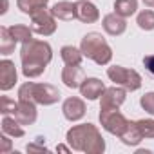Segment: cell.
Segmentation results:
<instances>
[{"mask_svg": "<svg viewBox=\"0 0 154 154\" xmlns=\"http://www.w3.org/2000/svg\"><path fill=\"white\" fill-rule=\"evenodd\" d=\"M20 60H22V72L26 78H38L40 74H44L45 67L53 60V49L47 42L33 38L22 44Z\"/></svg>", "mask_w": 154, "mask_h": 154, "instance_id": "6da1fadb", "label": "cell"}, {"mask_svg": "<svg viewBox=\"0 0 154 154\" xmlns=\"http://www.w3.org/2000/svg\"><path fill=\"white\" fill-rule=\"evenodd\" d=\"M65 140L72 150L85 152V154H102L105 150V140L102 132L93 123H80L67 131Z\"/></svg>", "mask_w": 154, "mask_h": 154, "instance_id": "7a4b0ae2", "label": "cell"}, {"mask_svg": "<svg viewBox=\"0 0 154 154\" xmlns=\"http://www.w3.org/2000/svg\"><path fill=\"white\" fill-rule=\"evenodd\" d=\"M62 98L60 91L51 84H35L26 82L18 89V100L33 102L36 105H53Z\"/></svg>", "mask_w": 154, "mask_h": 154, "instance_id": "3957f363", "label": "cell"}, {"mask_svg": "<svg viewBox=\"0 0 154 154\" xmlns=\"http://www.w3.org/2000/svg\"><path fill=\"white\" fill-rule=\"evenodd\" d=\"M80 51L85 58L93 60L98 65H107L112 60V49L102 33H87L80 42Z\"/></svg>", "mask_w": 154, "mask_h": 154, "instance_id": "277c9868", "label": "cell"}, {"mask_svg": "<svg viewBox=\"0 0 154 154\" xmlns=\"http://www.w3.org/2000/svg\"><path fill=\"white\" fill-rule=\"evenodd\" d=\"M107 76L109 80L114 82L116 85L127 89V91H138L141 87V76L138 71L134 69H127V67H122V65H112L107 69Z\"/></svg>", "mask_w": 154, "mask_h": 154, "instance_id": "5b68a950", "label": "cell"}, {"mask_svg": "<svg viewBox=\"0 0 154 154\" xmlns=\"http://www.w3.org/2000/svg\"><path fill=\"white\" fill-rule=\"evenodd\" d=\"M98 120H100L102 127H103L109 134H114V136H118V138L123 134V131H125L127 125H129V120L120 112V107L100 109Z\"/></svg>", "mask_w": 154, "mask_h": 154, "instance_id": "8992f818", "label": "cell"}, {"mask_svg": "<svg viewBox=\"0 0 154 154\" xmlns=\"http://www.w3.org/2000/svg\"><path fill=\"white\" fill-rule=\"evenodd\" d=\"M31 29L42 36H51L56 31V18L51 9H38L31 15Z\"/></svg>", "mask_w": 154, "mask_h": 154, "instance_id": "52a82bcc", "label": "cell"}, {"mask_svg": "<svg viewBox=\"0 0 154 154\" xmlns=\"http://www.w3.org/2000/svg\"><path fill=\"white\" fill-rule=\"evenodd\" d=\"M62 112H63V118L69 120V122H78L85 116L87 112V107H85V102L82 98H76V96H71L63 102L62 105Z\"/></svg>", "mask_w": 154, "mask_h": 154, "instance_id": "ba28073f", "label": "cell"}, {"mask_svg": "<svg viewBox=\"0 0 154 154\" xmlns=\"http://www.w3.org/2000/svg\"><path fill=\"white\" fill-rule=\"evenodd\" d=\"M100 98H102V100H100V109L120 107V105L125 102V98H127V89L118 87V85H114V87H107V89L102 93Z\"/></svg>", "mask_w": 154, "mask_h": 154, "instance_id": "9c48e42d", "label": "cell"}, {"mask_svg": "<svg viewBox=\"0 0 154 154\" xmlns=\"http://www.w3.org/2000/svg\"><path fill=\"white\" fill-rule=\"evenodd\" d=\"M11 116L17 118L22 125H33L36 122V103L26 102V100H18L17 109H15V112Z\"/></svg>", "mask_w": 154, "mask_h": 154, "instance_id": "30bf717a", "label": "cell"}, {"mask_svg": "<svg viewBox=\"0 0 154 154\" xmlns=\"http://www.w3.org/2000/svg\"><path fill=\"white\" fill-rule=\"evenodd\" d=\"M76 18L84 24H94L100 18V11L91 0H78L76 2Z\"/></svg>", "mask_w": 154, "mask_h": 154, "instance_id": "8fae6325", "label": "cell"}, {"mask_svg": "<svg viewBox=\"0 0 154 154\" xmlns=\"http://www.w3.org/2000/svg\"><path fill=\"white\" fill-rule=\"evenodd\" d=\"M17 80H18V74H17L15 63L11 60H2L0 62V89L2 91L13 89Z\"/></svg>", "mask_w": 154, "mask_h": 154, "instance_id": "7c38bea8", "label": "cell"}, {"mask_svg": "<svg viewBox=\"0 0 154 154\" xmlns=\"http://www.w3.org/2000/svg\"><path fill=\"white\" fill-rule=\"evenodd\" d=\"M85 80L84 69L80 65H65L62 71V82L69 89H80L82 82Z\"/></svg>", "mask_w": 154, "mask_h": 154, "instance_id": "4fadbf2b", "label": "cell"}, {"mask_svg": "<svg viewBox=\"0 0 154 154\" xmlns=\"http://www.w3.org/2000/svg\"><path fill=\"white\" fill-rule=\"evenodd\" d=\"M102 26H103L105 33L111 35V36H120V35H123L125 29H127V22H125V18L120 17V15H116V13H109V15H105L103 20H102Z\"/></svg>", "mask_w": 154, "mask_h": 154, "instance_id": "5bb4252c", "label": "cell"}, {"mask_svg": "<svg viewBox=\"0 0 154 154\" xmlns=\"http://www.w3.org/2000/svg\"><path fill=\"white\" fill-rule=\"evenodd\" d=\"M105 91V85L100 78H85L80 85V93L85 100H98L102 96V93Z\"/></svg>", "mask_w": 154, "mask_h": 154, "instance_id": "9a60e30c", "label": "cell"}, {"mask_svg": "<svg viewBox=\"0 0 154 154\" xmlns=\"http://www.w3.org/2000/svg\"><path fill=\"white\" fill-rule=\"evenodd\" d=\"M51 13L54 15V18L69 22V20L76 18V2H67V0L56 2V4L51 8Z\"/></svg>", "mask_w": 154, "mask_h": 154, "instance_id": "2e32d148", "label": "cell"}, {"mask_svg": "<svg viewBox=\"0 0 154 154\" xmlns=\"http://www.w3.org/2000/svg\"><path fill=\"white\" fill-rule=\"evenodd\" d=\"M2 132L8 134V136H11V138H22V136L26 134L22 123H20L17 118L8 116V114H6L4 120H2Z\"/></svg>", "mask_w": 154, "mask_h": 154, "instance_id": "e0dca14e", "label": "cell"}, {"mask_svg": "<svg viewBox=\"0 0 154 154\" xmlns=\"http://www.w3.org/2000/svg\"><path fill=\"white\" fill-rule=\"evenodd\" d=\"M120 140H122L125 145H129V147L140 145V141L143 140V136H141V132H140L136 122H129V125H127V129L123 131V134L120 136Z\"/></svg>", "mask_w": 154, "mask_h": 154, "instance_id": "ac0fdd59", "label": "cell"}, {"mask_svg": "<svg viewBox=\"0 0 154 154\" xmlns=\"http://www.w3.org/2000/svg\"><path fill=\"white\" fill-rule=\"evenodd\" d=\"M60 56H62L65 65H80L82 58H84V53L80 49H76L74 45H63L60 49Z\"/></svg>", "mask_w": 154, "mask_h": 154, "instance_id": "d6986e66", "label": "cell"}, {"mask_svg": "<svg viewBox=\"0 0 154 154\" xmlns=\"http://www.w3.org/2000/svg\"><path fill=\"white\" fill-rule=\"evenodd\" d=\"M15 45H17V40L13 38V35L9 33V27H0V53L4 56L11 54L15 51Z\"/></svg>", "mask_w": 154, "mask_h": 154, "instance_id": "ffe728a7", "label": "cell"}, {"mask_svg": "<svg viewBox=\"0 0 154 154\" xmlns=\"http://www.w3.org/2000/svg\"><path fill=\"white\" fill-rule=\"evenodd\" d=\"M136 9H138V0H116L114 2V13L123 18L132 17Z\"/></svg>", "mask_w": 154, "mask_h": 154, "instance_id": "44dd1931", "label": "cell"}, {"mask_svg": "<svg viewBox=\"0 0 154 154\" xmlns=\"http://www.w3.org/2000/svg\"><path fill=\"white\" fill-rule=\"evenodd\" d=\"M9 33L13 35V38H15L17 42L26 44V42L33 40V33H35V31H33L31 27L24 26V24H13V26L9 27Z\"/></svg>", "mask_w": 154, "mask_h": 154, "instance_id": "7402d4cb", "label": "cell"}, {"mask_svg": "<svg viewBox=\"0 0 154 154\" xmlns=\"http://www.w3.org/2000/svg\"><path fill=\"white\" fill-rule=\"evenodd\" d=\"M47 4L49 0H17V8L26 15H33L35 11L47 8Z\"/></svg>", "mask_w": 154, "mask_h": 154, "instance_id": "603a6c76", "label": "cell"}, {"mask_svg": "<svg viewBox=\"0 0 154 154\" xmlns=\"http://www.w3.org/2000/svg\"><path fill=\"white\" fill-rule=\"evenodd\" d=\"M136 24L143 31H152L154 29V11L152 9H143L136 17Z\"/></svg>", "mask_w": 154, "mask_h": 154, "instance_id": "cb8c5ba5", "label": "cell"}, {"mask_svg": "<svg viewBox=\"0 0 154 154\" xmlns=\"http://www.w3.org/2000/svg\"><path fill=\"white\" fill-rule=\"evenodd\" d=\"M136 125L143 138H154V120H138Z\"/></svg>", "mask_w": 154, "mask_h": 154, "instance_id": "d4e9b609", "label": "cell"}, {"mask_svg": "<svg viewBox=\"0 0 154 154\" xmlns=\"http://www.w3.org/2000/svg\"><path fill=\"white\" fill-rule=\"evenodd\" d=\"M17 103H18V102L11 100L9 96H2V98H0V112H2L4 116H6V114L11 116V114L15 112V109H17Z\"/></svg>", "mask_w": 154, "mask_h": 154, "instance_id": "484cf974", "label": "cell"}, {"mask_svg": "<svg viewBox=\"0 0 154 154\" xmlns=\"http://www.w3.org/2000/svg\"><path fill=\"white\" fill-rule=\"evenodd\" d=\"M140 105L143 107V111H147L149 114L154 116V93H145L140 98Z\"/></svg>", "mask_w": 154, "mask_h": 154, "instance_id": "4316f807", "label": "cell"}, {"mask_svg": "<svg viewBox=\"0 0 154 154\" xmlns=\"http://www.w3.org/2000/svg\"><path fill=\"white\" fill-rule=\"evenodd\" d=\"M9 138H11V136H8V134L2 132V136H0V154H8V152H11L13 143H11Z\"/></svg>", "mask_w": 154, "mask_h": 154, "instance_id": "83f0119b", "label": "cell"}, {"mask_svg": "<svg viewBox=\"0 0 154 154\" xmlns=\"http://www.w3.org/2000/svg\"><path fill=\"white\" fill-rule=\"evenodd\" d=\"M143 67H145V71L154 78V54H147L143 58Z\"/></svg>", "mask_w": 154, "mask_h": 154, "instance_id": "f1b7e54d", "label": "cell"}, {"mask_svg": "<svg viewBox=\"0 0 154 154\" xmlns=\"http://www.w3.org/2000/svg\"><path fill=\"white\" fill-rule=\"evenodd\" d=\"M38 141V140H36ZM27 152H47V147L44 145V141H38V143H27L26 147Z\"/></svg>", "mask_w": 154, "mask_h": 154, "instance_id": "f546056e", "label": "cell"}, {"mask_svg": "<svg viewBox=\"0 0 154 154\" xmlns=\"http://www.w3.org/2000/svg\"><path fill=\"white\" fill-rule=\"evenodd\" d=\"M56 150H60V152H69V147H65V145H58Z\"/></svg>", "mask_w": 154, "mask_h": 154, "instance_id": "4dcf8cb0", "label": "cell"}, {"mask_svg": "<svg viewBox=\"0 0 154 154\" xmlns=\"http://www.w3.org/2000/svg\"><path fill=\"white\" fill-rule=\"evenodd\" d=\"M143 4H145L147 8H154V0H143Z\"/></svg>", "mask_w": 154, "mask_h": 154, "instance_id": "1f68e13d", "label": "cell"}, {"mask_svg": "<svg viewBox=\"0 0 154 154\" xmlns=\"http://www.w3.org/2000/svg\"><path fill=\"white\" fill-rule=\"evenodd\" d=\"M6 11H8V0H4V8H2V11H0V13H2V15H4Z\"/></svg>", "mask_w": 154, "mask_h": 154, "instance_id": "d6a6232c", "label": "cell"}]
</instances>
